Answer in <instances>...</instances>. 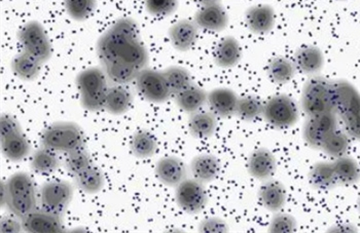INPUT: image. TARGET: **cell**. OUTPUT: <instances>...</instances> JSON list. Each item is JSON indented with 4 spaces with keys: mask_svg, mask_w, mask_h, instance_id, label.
I'll use <instances>...</instances> for the list:
<instances>
[{
    "mask_svg": "<svg viewBox=\"0 0 360 233\" xmlns=\"http://www.w3.org/2000/svg\"><path fill=\"white\" fill-rule=\"evenodd\" d=\"M96 50L103 66L123 62L142 70L150 62L148 48L140 41L139 25L132 18L117 20L99 37Z\"/></svg>",
    "mask_w": 360,
    "mask_h": 233,
    "instance_id": "6da1fadb",
    "label": "cell"
},
{
    "mask_svg": "<svg viewBox=\"0 0 360 233\" xmlns=\"http://www.w3.org/2000/svg\"><path fill=\"white\" fill-rule=\"evenodd\" d=\"M8 201L6 208L17 218L24 217L37 210V187L30 175L26 172H17L6 180Z\"/></svg>",
    "mask_w": 360,
    "mask_h": 233,
    "instance_id": "7a4b0ae2",
    "label": "cell"
},
{
    "mask_svg": "<svg viewBox=\"0 0 360 233\" xmlns=\"http://www.w3.org/2000/svg\"><path fill=\"white\" fill-rule=\"evenodd\" d=\"M108 79L104 69L99 67L86 68L77 74L75 84L84 109L91 112L105 109L106 96L110 88Z\"/></svg>",
    "mask_w": 360,
    "mask_h": 233,
    "instance_id": "3957f363",
    "label": "cell"
},
{
    "mask_svg": "<svg viewBox=\"0 0 360 233\" xmlns=\"http://www.w3.org/2000/svg\"><path fill=\"white\" fill-rule=\"evenodd\" d=\"M301 107L307 117L335 112L333 100V81L313 75L303 86Z\"/></svg>",
    "mask_w": 360,
    "mask_h": 233,
    "instance_id": "277c9868",
    "label": "cell"
},
{
    "mask_svg": "<svg viewBox=\"0 0 360 233\" xmlns=\"http://www.w3.org/2000/svg\"><path fill=\"white\" fill-rule=\"evenodd\" d=\"M41 141L42 147L66 154L84 148L83 131L70 121L53 124L44 131Z\"/></svg>",
    "mask_w": 360,
    "mask_h": 233,
    "instance_id": "5b68a950",
    "label": "cell"
},
{
    "mask_svg": "<svg viewBox=\"0 0 360 233\" xmlns=\"http://www.w3.org/2000/svg\"><path fill=\"white\" fill-rule=\"evenodd\" d=\"M263 117L273 128H291L299 121L300 108L288 95H275L264 103Z\"/></svg>",
    "mask_w": 360,
    "mask_h": 233,
    "instance_id": "8992f818",
    "label": "cell"
},
{
    "mask_svg": "<svg viewBox=\"0 0 360 233\" xmlns=\"http://www.w3.org/2000/svg\"><path fill=\"white\" fill-rule=\"evenodd\" d=\"M333 110L344 126L360 117L359 91L346 79L333 81Z\"/></svg>",
    "mask_w": 360,
    "mask_h": 233,
    "instance_id": "52a82bcc",
    "label": "cell"
},
{
    "mask_svg": "<svg viewBox=\"0 0 360 233\" xmlns=\"http://www.w3.org/2000/svg\"><path fill=\"white\" fill-rule=\"evenodd\" d=\"M75 195V187L66 180H52L41 185L39 205L42 210L64 217Z\"/></svg>",
    "mask_w": 360,
    "mask_h": 233,
    "instance_id": "ba28073f",
    "label": "cell"
},
{
    "mask_svg": "<svg viewBox=\"0 0 360 233\" xmlns=\"http://www.w3.org/2000/svg\"><path fill=\"white\" fill-rule=\"evenodd\" d=\"M18 41L24 52L37 58L42 64L50 61L52 58V44L46 29L39 22L30 21L24 24L18 32Z\"/></svg>",
    "mask_w": 360,
    "mask_h": 233,
    "instance_id": "9c48e42d",
    "label": "cell"
},
{
    "mask_svg": "<svg viewBox=\"0 0 360 233\" xmlns=\"http://www.w3.org/2000/svg\"><path fill=\"white\" fill-rule=\"evenodd\" d=\"M137 91L146 101L155 104L168 102L173 96L163 71L144 68L139 71L136 81Z\"/></svg>",
    "mask_w": 360,
    "mask_h": 233,
    "instance_id": "30bf717a",
    "label": "cell"
},
{
    "mask_svg": "<svg viewBox=\"0 0 360 233\" xmlns=\"http://www.w3.org/2000/svg\"><path fill=\"white\" fill-rule=\"evenodd\" d=\"M339 117L335 112L307 117L303 126L304 141L315 150H321L324 142L339 130Z\"/></svg>",
    "mask_w": 360,
    "mask_h": 233,
    "instance_id": "8fae6325",
    "label": "cell"
},
{
    "mask_svg": "<svg viewBox=\"0 0 360 233\" xmlns=\"http://www.w3.org/2000/svg\"><path fill=\"white\" fill-rule=\"evenodd\" d=\"M175 201L180 210L186 214L201 213L208 203V194L204 184L195 179H186L175 190Z\"/></svg>",
    "mask_w": 360,
    "mask_h": 233,
    "instance_id": "7c38bea8",
    "label": "cell"
},
{
    "mask_svg": "<svg viewBox=\"0 0 360 233\" xmlns=\"http://www.w3.org/2000/svg\"><path fill=\"white\" fill-rule=\"evenodd\" d=\"M155 176L167 187H175L186 179L188 168L184 161L177 157H162L155 168Z\"/></svg>",
    "mask_w": 360,
    "mask_h": 233,
    "instance_id": "4fadbf2b",
    "label": "cell"
},
{
    "mask_svg": "<svg viewBox=\"0 0 360 233\" xmlns=\"http://www.w3.org/2000/svg\"><path fill=\"white\" fill-rule=\"evenodd\" d=\"M199 29L195 21L191 20L182 19L175 22L168 31L173 48L180 53L192 50L199 39Z\"/></svg>",
    "mask_w": 360,
    "mask_h": 233,
    "instance_id": "5bb4252c",
    "label": "cell"
},
{
    "mask_svg": "<svg viewBox=\"0 0 360 233\" xmlns=\"http://www.w3.org/2000/svg\"><path fill=\"white\" fill-rule=\"evenodd\" d=\"M63 218L41 208L33 211L21 219V222L25 232L55 233L63 230Z\"/></svg>",
    "mask_w": 360,
    "mask_h": 233,
    "instance_id": "9a60e30c",
    "label": "cell"
},
{
    "mask_svg": "<svg viewBox=\"0 0 360 233\" xmlns=\"http://www.w3.org/2000/svg\"><path fill=\"white\" fill-rule=\"evenodd\" d=\"M244 21L246 27L255 34H268L276 23V14L274 8L269 4H257L246 11Z\"/></svg>",
    "mask_w": 360,
    "mask_h": 233,
    "instance_id": "2e32d148",
    "label": "cell"
},
{
    "mask_svg": "<svg viewBox=\"0 0 360 233\" xmlns=\"http://www.w3.org/2000/svg\"><path fill=\"white\" fill-rule=\"evenodd\" d=\"M195 23L198 27L211 32H221L229 25V15L221 4L202 6L195 13Z\"/></svg>",
    "mask_w": 360,
    "mask_h": 233,
    "instance_id": "e0dca14e",
    "label": "cell"
},
{
    "mask_svg": "<svg viewBox=\"0 0 360 233\" xmlns=\"http://www.w3.org/2000/svg\"><path fill=\"white\" fill-rule=\"evenodd\" d=\"M276 170V157L268 148H257L250 153L248 161V171L253 178L266 181L272 178Z\"/></svg>",
    "mask_w": 360,
    "mask_h": 233,
    "instance_id": "ac0fdd59",
    "label": "cell"
},
{
    "mask_svg": "<svg viewBox=\"0 0 360 233\" xmlns=\"http://www.w3.org/2000/svg\"><path fill=\"white\" fill-rule=\"evenodd\" d=\"M239 97L229 88H217L208 93L207 104L210 111L221 119L236 115Z\"/></svg>",
    "mask_w": 360,
    "mask_h": 233,
    "instance_id": "d6986e66",
    "label": "cell"
},
{
    "mask_svg": "<svg viewBox=\"0 0 360 233\" xmlns=\"http://www.w3.org/2000/svg\"><path fill=\"white\" fill-rule=\"evenodd\" d=\"M292 61L297 70L303 74L313 76L322 70L326 60L323 53L317 46H304L295 51Z\"/></svg>",
    "mask_w": 360,
    "mask_h": 233,
    "instance_id": "ffe728a7",
    "label": "cell"
},
{
    "mask_svg": "<svg viewBox=\"0 0 360 233\" xmlns=\"http://www.w3.org/2000/svg\"><path fill=\"white\" fill-rule=\"evenodd\" d=\"M259 199L266 210L278 213L284 208L288 199L285 186L280 181L269 179L259 188Z\"/></svg>",
    "mask_w": 360,
    "mask_h": 233,
    "instance_id": "44dd1931",
    "label": "cell"
},
{
    "mask_svg": "<svg viewBox=\"0 0 360 233\" xmlns=\"http://www.w3.org/2000/svg\"><path fill=\"white\" fill-rule=\"evenodd\" d=\"M221 166L215 155L203 153L197 155L190 164V171L194 179L203 184L210 183L221 174Z\"/></svg>",
    "mask_w": 360,
    "mask_h": 233,
    "instance_id": "7402d4cb",
    "label": "cell"
},
{
    "mask_svg": "<svg viewBox=\"0 0 360 233\" xmlns=\"http://www.w3.org/2000/svg\"><path fill=\"white\" fill-rule=\"evenodd\" d=\"M242 58V48L234 36H226L219 41L213 53V60L219 67L230 69L239 64Z\"/></svg>",
    "mask_w": 360,
    "mask_h": 233,
    "instance_id": "603a6c76",
    "label": "cell"
},
{
    "mask_svg": "<svg viewBox=\"0 0 360 233\" xmlns=\"http://www.w3.org/2000/svg\"><path fill=\"white\" fill-rule=\"evenodd\" d=\"M308 181L311 187L319 192H330L339 186L333 161H319L309 171Z\"/></svg>",
    "mask_w": 360,
    "mask_h": 233,
    "instance_id": "cb8c5ba5",
    "label": "cell"
},
{
    "mask_svg": "<svg viewBox=\"0 0 360 233\" xmlns=\"http://www.w3.org/2000/svg\"><path fill=\"white\" fill-rule=\"evenodd\" d=\"M42 65L39 60L24 51L15 55L11 62L13 73L18 79L25 81H35L41 74Z\"/></svg>",
    "mask_w": 360,
    "mask_h": 233,
    "instance_id": "d4e9b609",
    "label": "cell"
},
{
    "mask_svg": "<svg viewBox=\"0 0 360 233\" xmlns=\"http://www.w3.org/2000/svg\"><path fill=\"white\" fill-rule=\"evenodd\" d=\"M217 130V116L211 111H197L188 119V131L197 139L212 137Z\"/></svg>",
    "mask_w": 360,
    "mask_h": 233,
    "instance_id": "484cf974",
    "label": "cell"
},
{
    "mask_svg": "<svg viewBox=\"0 0 360 233\" xmlns=\"http://www.w3.org/2000/svg\"><path fill=\"white\" fill-rule=\"evenodd\" d=\"M174 97L175 103L179 106V109L192 114L201 110V108L207 103L208 93H206L201 86L193 84Z\"/></svg>",
    "mask_w": 360,
    "mask_h": 233,
    "instance_id": "4316f807",
    "label": "cell"
},
{
    "mask_svg": "<svg viewBox=\"0 0 360 233\" xmlns=\"http://www.w3.org/2000/svg\"><path fill=\"white\" fill-rule=\"evenodd\" d=\"M1 153L8 161L19 163L30 155L31 145L23 133H19L1 140Z\"/></svg>",
    "mask_w": 360,
    "mask_h": 233,
    "instance_id": "83f0119b",
    "label": "cell"
},
{
    "mask_svg": "<svg viewBox=\"0 0 360 233\" xmlns=\"http://www.w3.org/2000/svg\"><path fill=\"white\" fill-rule=\"evenodd\" d=\"M333 165L339 185H355L360 181V166L353 157L348 155L338 157Z\"/></svg>",
    "mask_w": 360,
    "mask_h": 233,
    "instance_id": "f1b7e54d",
    "label": "cell"
},
{
    "mask_svg": "<svg viewBox=\"0 0 360 233\" xmlns=\"http://www.w3.org/2000/svg\"><path fill=\"white\" fill-rule=\"evenodd\" d=\"M295 72L297 68L293 61L283 55H277L271 59L266 67L269 79L276 84L290 83L295 77Z\"/></svg>",
    "mask_w": 360,
    "mask_h": 233,
    "instance_id": "f546056e",
    "label": "cell"
},
{
    "mask_svg": "<svg viewBox=\"0 0 360 233\" xmlns=\"http://www.w3.org/2000/svg\"><path fill=\"white\" fill-rule=\"evenodd\" d=\"M133 103V96L124 86L115 84L108 88L105 109L112 115L125 114Z\"/></svg>",
    "mask_w": 360,
    "mask_h": 233,
    "instance_id": "4dcf8cb0",
    "label": "cell"
},
{
    "mask_svg": "<svg viewBox=\"0 0 360 233\" xmlns=\"http://www.w3.org/2000/svg\"><path fill=\"white\" fill-rule=\"evenodd\" d=\"M75 184L82 192L86 194H96L105 186V177L103 172L97 166H90L81 174L75 176Z\"/></svg>",
    "mask_w": 360,
    "mask_h": 233,
    "instance_id": "1f68e13d",
    "label": "cell"
},
{
    "mask_svg": "<svg viewBox=\"0 0 360 233\" xmlns=\"http://www.w3.org/2000/svg\"><path fill=\"white\" fill-rule=\"evenodd\" d=\"M60 166L61 161L57 152L46 147L34 151L31 157L30 168L37 174H52L60 168Z\"/></svg>",
    "mask_w": 360,
    "mask_h": 233,
    "instance_id": "d6a6232c",
    "label": "cell"
},
{
    "mask_svg": "<svg viewBox=\"0 0 360 233\" xmlns=\"http://www.w3.org/2000/svg\"><path fill=\"white\" fill-rule=\"evenodd\" d=\"M158 149L157 138L150 131H137L131 139V150L139 159H150Z\"/></svg>",
    "mask_w": 360,
    "mask_h": 233,
    "instance_id": "836d02e7",
    "label": "cell"
},
{
    "mask_svg": "<svg viewBox=\"0 0 360 233\" xmlns=\"http://www.w3.org/2000/svg\"><path fill=\"white\" fill-rule=\"evenodd\" d=\"M264 107V103L261 98L246 95V96L239 97L236 115L243 121L252 123L263 117Z\"/></svg>",
    "mask_w": 360,
    "mask_h": 233,
    "instance_id": "e575fe53",
    "label": "cell"
},
{
    "mask_svg": "<svg viewBox=\"0 0 360 233\" xmlns=\"http://www.w3.org/2000/svg\"><path fill=\"white\" fill-rule=\"evenodd\" d=\"M103 67L108 79L119 86H126V84L134 83L140 71L139 69L123 63V62H112L108 65H104Z\"/></svg>",
    "mask_w": 360,
    "mask_h": 233,
    "instance_id": "d590c367",
    "label": "cell"
},
{
    "mask_svg": "<svg viewBox=\"0 0 360 233\" xmlns=\"http://www.w3.org/2000/svg\"><path fill=\"white\" fill-rule=\"evenodd\" d=\"M173 96L192 86L193 77L188 69L182 66H170L163 71Z\"/></svg>",
    "mask_w": 360,
    "mask_h": 233,
    "instance_id": "8d00e7d4",
    "label": "cell"
},
{
    "mask_svg": "<svg viewBox=\"0 0 360 233\" xmlns=\"http://www.w3.org/2000/svg\"><path fill=\"white\" fill-rule=\"evenodd\" d=\"M350 147V137L346 132L337 130L324 142L321 150L328 157L338 159V157L347 155Z\"/></svg>",
    "mask_w": 360,
    "mask_h": 233,
    "instance_id": "74e56055",
    "label": "cell"
},
{
    "mask_svg": "<svg viewBox=\"0 0 360 233\" xmlns=\"http://www.w3.org/2000/svg\"><path fill=\"white\" fill-rule=\"evenodd\" d=\"M66 13L77 22L86 21L96 8V0H64Z\"/></svg>",
    "mask_w": 360,
    "mask_h": 233,
    "instance_id": "f35d334b",
    "label": "cell"
},
{
    "mask_svg": "<svg viewBox=\"0 0 360 233\" xmlns=\"http://www.w3.org/2000/svg\"><path fill=\"white\" fill-rule=\"evenodd\" d=\"M92 166V157L89 154L88 151L84 150V148L73 151L68 154L65 159V168L73 176L81 174L82 172Z\"/></svg>",
    "mask_w": 360,
    "mask_h": 233,
    "instance_id": "ab89813d",
    "label": "cell"
},
{
    "mask_svg": "<svg viewBox=\"0 0 360 233\" xmlns=\"http://www.w3.org/2000/svg\"><path fill=\"white\" fill-rule=\"evenodd\" d=\"M146 12L157 18L174 14L179 8V0H144Z\"/></svg>",
    "mask_w": 360,
    "mask_h": 233,
    "instance_id": "60d3db41",
    "label": "cell"
},
{
    "mask_svg": "<svg viewBox=\"0 0 360 233\" xmlns=\"http://www.w3.org/2000/svg\"><path fill=\"white\" fill-rule=\"evenodd\" d=\"M297 229V222L295 217L286 213H282L281 211L275 213L270 225H269V232L272 233H292Z\"/></svg>",
    "mask_w": 360,
    "mask_h": 233,
    "instance_id": "b9f144b4",
    "label": "cell"
},
{
    "mask_svg": "<svg viewBox=\"0 0 360 233\" xmlns=\"http://www.w3.org/2000/svg\"><path fill=\"white\" fill-rule=\"evenodd\" d=\"M19 133H22L19 121L13 115L8 114V113H2L1 117H0V135H1V140L13 136V135L19 134Z\"/></svg>",
    "mask_w": 360,
    "mask_h": 233,
    "instance_id": "7bdbcfd3",
    "label": "cell"
},
{
    "mask_svg": "<svg viewBox=\"0 0 360 233\" xmlns=\"http://www.w3.org/2000/svg\"><path fill=\"white\" fill-rule=\"evenodd\" d=\"M230 227L224 219L211 217L203 220L199 225V232H229Z\"/></svg>",
    "mask_w": 360,
    "mask_h": 233,
    "instance_id": "ee69618b",
    "label": "cell"
},
{
    "mask_svg": "<svg viewBox=\"0 0 360 233\" xmlns=\"http://www.w3.org/2000/svg\"><path fill=\"white\" fill-rule=\"evenodd\" d=\"M0 230L1 232H23V225L21 221H18L11 217H4L0 221Z\"/></svg>",
    "mask_w": 360,
    "mask_h": 233,
    "instance_id": "f6af8a7d",
    "label": "cell"
},
{
    "mask_svg": "<svg viewBox=\"0 0 360 233\" xmlns=\"http://www.w3.org/2000/svg\"><path fill=\"white\" fill-rule=\"evenodd\" d=\"M344 128L349 137L360 141V117L353 121L352 123L344 126Z\"/></svg>",
    "mask_w": 360,
    "mask_h": 233,
    "instance_id": "bcb514c9",
    "label": "cell"
},
{
    "mask_svg": "<svg viewBox=\"0 0 360 233\" xmlns=\"http://www.w3.org/2000/svg\"><path fill=\"white\" fill-rule=\"evenodd\" d=\"M359 229L351 223H339L328 229V232H357Z\"/></svg>",
    "mask_w": 360,
    "mask_h": 233,
    "instance_id": "7dc6e473",
    "label": "cell"
},
{
    "mask_svg": "<svg viewBox=\"0 0 360 233\" xmlns=\"http://www.w3.org/2000/svg\"><path fill=\"white\" fill-rule=\"evenodd\" d=\"M6 201H8V187H6V181L1 182V201L0 206L1 208H6Z\"/></svg>",
    "mask_w": 360,
    "mask_h": 233,
    "instance_id": "c3c4849f",
    "label": "cell"
},
{
    "mask_svg": "<svg viewBox=\"0 0 360 233\" xmlns=\"http://www.w3.org/2000/svg\"><path fill=\"white\" fill-rule=\"evenodd\" d=\"M193 1L197 2L200 6H207V4H219L221 0H193Z\"/></svg>",
    "mask_w": 360,
    "mask_h": 233,
    "instance_id": "681fc988",
    "label": "cell"
},
{
    "mask_svg": "<svg viewBox=\"0 0 360 233\" xmlns=\"http://www.w3.org/2000/svg\"><path fill=\"white\" fill-rule=\"evenodd\" d=\"M357 208H359V212L360 214V197H359V201H357Z\"/></svg>",
    "mask_w": 360,
    "mask_h": 233,
    "instance_id": "f907efd6",
    "label": "cell"
}]
</instances>
